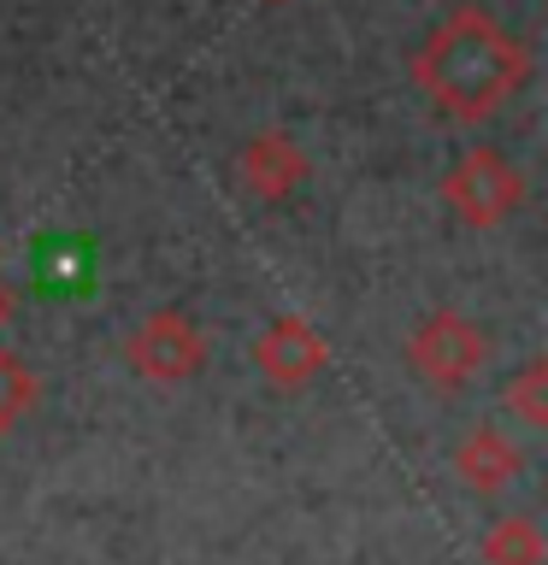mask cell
I'll return each mask as SVG.
<instances>
[{
	"label": "cell",
	"mask_w": 548,
	"mask_h": 565,
	"mask_svg": "<svg viewBox=\"0 0 548 565\" xmlns=\"http://www.w3.org/2000/svg\"><path fill=\"white\" fill-rule=\"evenodd\" d=\"M525 201H530V183L502 148L460 153L454 171L442 177V206H449L466 230H502L507 218L525 212Z\"/></svg>",
	"instance_id": "obj_2"
},
{
	"label": "cell",
	"mask_w": 548,
	"mask_h": 565,
	"mask_svg": "<svg viewBox=\"0 0 548 565\" xmlns=\"http://www.w3.org/2000/svg\"><path fill=\"white\" fill-rule=\"evenodd\" d=\"M325 365H330V342L313 330V318L283 312V318H272V324L254 335V371L272 388H283V395L307 388Z\"/></svg>",
	"instance_id": "obj_5"
},
{
	"label": "cell",
	"mask_w": 548,
	"mask_h": 565,
	"mask_svg": "<svg viewBox=\"0 0 548 565\" xmlns=\"http://www.w3.org/2000/svg\"><path fill=\"white\" fill-rule=\"evenodd\" d=\"M265 7H289V0H265Z\"/></svg>",
	"instance_id": "obj_12"
},
{
	"label": "cell",
	"mask_w": 548,
	"mask_h": 565,
	"mask_svg": "<svg viewBox=\"0 0 548 565\" xmlns=\"http://www.w3.org/2000/svg\"><path fill=\"white\" fill-rule=\"evenodd\" d=\"M413 83L419 95L454 124H484L530 83V47L484 7H454L442 24L413 47Z\"/></svg>",
	"instance_id": "obj_1"
},
{
	"label": "cell",
	"mask_w": 548,
	"mask_h": 565,
	"mask_svg": "<svg viewBox=\"0 0 548 565\" xmlns=\"http://www.w3.org/2000/svg\"><path fill=\"white\" fill-rule=\"evenodd\" d=\"M35 401H42V377L30 371V360L0 348V436H12L35 413Z\"/></svg>",
	"instance_id": "obj_9"
},
{
	"label": "cell",
	"mask_w": 548,
	"mask_h": 565,
	"mask_svg": "<svg viewBox=\"0 0 548 565\" xmlns=\"http://www.w3.org/2000/svg\"><path fill=\"white\" fill-rule=\"evenodd\" d=\"M307 177H313V159H307V148H301L289 130H260V136H247L242 153H236L242 194H254V201H265V206L289 201Z\"/></svg>",
	"instance_id": "obj_6"
},
{
	"label": "cell",
	"mask_w": 548,
	"mask_h": 565,
	"mask_svg": "<svg viewBox=\"0 0 548 565\" xmlns=\"http://www.w3.org/2000/svg\"><path fill=\"white\" fill-rule=\"evenodd\" d=\"M507 413L519 418V424H530V430H542L548 424V360L537 353V360H525L519 371L507 377Z\"/></svg>",
	"instance_id": "obj_10"
},
{
	"label": "cell",
	"mask_w": 548,
	"mask_h": 565,
	"mask_svg": "<svg viewBox=\"0 0 548 565\" xmlns=\"http://www.w3.org/2000/svg\"><path fill=\"white\" fill-rule=\"evenodd\" d=\"M454 471L472 494H495L525 471V454L502 424H472V430L460 436V448H454Z\"/></svg>",
	"instance_id": "obj_7"
},
{
	"label": "cell",
	"mask_w": 548,
	"mask_h": 565,
	"mask_svg": "<svg viewBox=\"0 0 548 565\" xmlns=\"http://www.w3.org/2000/svg\"><path fill=\"white\" fill-rule=\"evenodd\" d=\"M124 360L136 365L141 383H189L207 365V335L183 307H154L124 342Z\"/></svg>",
	"instance_id": "obj_4"
},
{
	"label": "cell",
	"mask_w": 548,
	"mask_h": 565,
	"mask_svg": "<svg viewBox=\"0 0 548 565\" xmlns=\"http://www.w3.org/2000/svg\"><path fill=\"white\" fill-rule=\"evenodd\" d=\"M477 554H484V565H542V559H548V542H542L537 519L507 512V519H495V524L484 530Z\"/></svg>",
	"instance_id": "obj_8"
},
{
	"label": "cell",
	"mask_w": 548,
	"mask_h": 565,
	"mask_svg": "<svg viewBox=\"0 0 548 565\" xmlns=\"http://www.w3.org/2000/svg\"><path fill=\"white\" fill-rule=\"evenodd\" d=\"M484 360H489L484 330H477L466 312H454V307L424 312L419 324H413V335H407V365H413L419 377L436 388V395L466 388L477 371H484Z\"/></svg>",
	"instance_id": "obj_3"
},
{
	"label": "cell",
	"mask_w": 548,
	"mask_h": 565,
	"mask_svg": "<svg viewBox=\"0 0 548 565\" xmlns=\"http://www.w3.org/2000/svg\"><path fill=\"white\" fill-rule=\"evenodd\" d=\"M12 312H18V295H12V282H7V277H0V330H7V324H12Z\"/></svg>",
	"instance_id": "obj_11"
}]
</instances>
